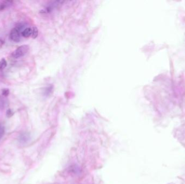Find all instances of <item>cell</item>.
I'll return each mask as SVG.
<instances>
[{
	"label": "cell",
	"mask_w": 185,
	"mask_h": 184,
	"mask_svg": "<svg viewBox=\"0 0 185 184\" xmlns=\"http://www.w3.org/2000/svg\"><path fill=\"white\" fill-rule=\"evenodd\" d=\"M38 35V28L35 27H34L32 28V34H31V36L33 38H37Z\"/></svg>",
	"instance_id": "7"
},
{
	"label": "cell",
	"mask_w": 185,
	"mask_h": 184,
	"mask_svg": "<svg viewBox=\"0 0 185 184\" xmlns=\"http://www.w3.org/2000/svg\"><path fill=\"white\" fill-rule=\"evenodd\" d=\"M2 94L5 97H7L9 94V90L8 89H3L2 91Z\"/></svg>",
	"instance_id": "9"
},
{
	"label": "cell",
	"mask_w": 185,
	"mask_h": 184,
	"mask_svg": "<svg viewBox=\"0 0 185 184\" xmlns=\"http://www.w3.org/2000/svg\"><path fill=\"white\" fill-rule=\"evenodd\" d=\"M10 38L14 42H19L21 40L20 31L17 28L13 29L10 33Z\"/></svg>",
	"instance_id": "3"
},
{
	"label": "cell",
	"mask_w": 185,
	"mask_h": 184,
	"mask_svg": "<svg viewBox=\"0 0 185 184\" xmlns=\"http://www.w3.org/2000/svg\"><path fill=\"white\" fill-rule=\"evenodd\" d=\"M5 132V127L2 126V125H0V140L1 139V138L4 135Z\"/></svg>",
	"instance_id": "8"
},
{
	"label": "cell",
	"mask_w": 185,
	"mask_h": 184,
	"mask_svg": "<svg viewBox=\"0 0 185 184\" xmlns=\"http://www.w3.org/2000/svg\"><path fill=\"white\" fill-rule=\"evenodd\" d=\"M29 46L27 45H23L19 47L13 52L12 56L15 58H18L26 55L29 50Z\"/></svg>",
	"instance_id": "1"
},
{
	"label": "cell",
	"mask_w": 185,
	"mask_h": 184,
	"mask_svg": "<svg viewBox=\"0 0 185 184\" xmlns=\"http://www.w3.org/2000/svg\"><path fill=\"white\" fill-rule=\"evenodd\" d=\"M13 114H14V113H13V112L11 110L9 109L7 110V114H6L7 117H9V118L11 117L13 115Z\"/></svg>",
	"instance_id": "10"
},
{
	"label": "cell",
	"mask_w": 185,
	"mask_h": 184,
	"mask_svg": "<svg viewBox=\"0 0 185 184\" xmlns=\"http://www.w3.org/2000/svg\"><path fill=\"white\" fill-rule=\"evenodd\" d=\"M31 140V135L27 132H23L18 137V141L21 144H25Z\"/></svg>",
	"instance_id": "2"
},
{
	"label": "cell",
	"mask_w": 185,
	"mask_h": 184,
	"mask_svg": "<svg viewBox=\"0 0 185 184\" xmlns=\"http://www.w3.org/2000/svg\"><path fill=\"white\" fill-rule=\"evenodd\" d=\"M22 36H24V38H29L32 34V29L30 28H27L24 29L21 33Z\"/></svg>",
	"instance_id": "4"
},
{
	"label": "cell",
	"mask_w": 185,
	"mask_h": 184,
	"mask_svg": "<svg viewBox=\"0 0 185 184\" xmlns=\"http://www.w3.org/2000/svg\"><path fill=\"white\" fill-rule=\"evenodd\" d=\"M12 4V1H4L0 5V10H3L8 7H9Z\"/></svg>",
	"instance_id": "5"
},
{
	"label": "cell",
	"mask_w": 185,
	"mask_h": 184,
	"mask_svg": "<svg viewBox=\"0 0 185 184\" xmlns=\"http://www.w3.org/2000/svg\"><path fill=\"white\" fill-rule=\"evenodd\" d=\"M7 61H6L5 58H2L0 61V70L4 69L7 67Z\"/></svg>",
	"instance_id": "6"
}]
</instances>
